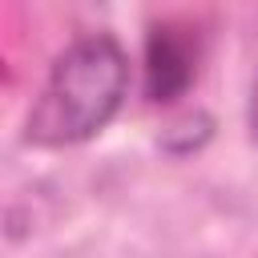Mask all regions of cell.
<instances>
[{
  "label": "cell",
  "mask_w": 258,
  "mask_h": 258,
  "mask_svg": "<svg viewBox=\"0 0 258 258\" xmlns=\"http://www.w3.org/2000/svg\"><path fill=\"white\" fill-rule=\"evenodd\" d=\"M129 93V52L109 32L77 36L52 64L24 117V141L64 149L97 137Z\"/></svg>",
  "instance_id": "obj_1"
},
{
  "label": "cell",
  "mask_w": 258,
  "mask_h": 258,
  "mask_svg": "<svg viewBox=\"0 0 258 258\" xmlns=\"http://www.w3.org/2000/svg\"><path fill=\"white\" fill-rule=\"evenodd\" d=\"M198 60H202V48L189 24H177V20L153 24L145 36V64H141L145 97L153 105H169L185 97L189 85L198 81Z\"/></svg>",
  "instance_id": "obj_2"
},
{
  "label": "cell",
  "mask_w": 258,
  "mask_h": 258,
  "mask_svg": "<svg viewBox=\"0 0 258 258\" xmlns=\"http://www.w3.org/2000/svg\"><path fill=\"white\" fill-rule=\"evenodd\" d=\"M246 125H250V137L258 141V81H254V93H250V109H246Z\"/></svg>",
  "instance_id": "obj_3"
}]
</instances>
